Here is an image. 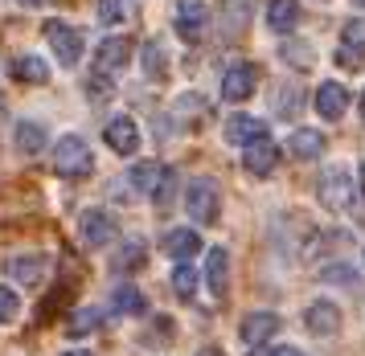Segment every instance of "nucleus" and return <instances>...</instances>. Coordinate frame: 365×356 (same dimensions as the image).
Returning <instances> with one entry per match:
<instances>
[{"label": "nucleus", "mask_w": 365, "mask_h": 356, "mask_svg": "<svg viewBox=\"0 0 365 356\" xmlns=\"http://www.w3.org/2000/svg\"><path fill=\"white\" fill-rule=\"evenodd\" d=\"M185 209L189 217L197 221V226H210L217 221V213H222V197H217V184L210 177H197L189 184V193H185Z\"/></svg>", "instance_id": "nucleus-1"}, {"label": "nucleus", "mask_w": 365, "mask_h": 356, "mask_svg": "<svg viewBox=\"0 0 365 356\" xmlns=\"http://www.w3.org/2000/svg\"><path fill=\"white\" fill-rule=\"evenodd\" d=\"M91 164H95V156H91L86 140H78V135L58 140V147H53V168H58V177H86Z\"/></svg>", "instance_id": "nucleus-2"}, {"label": "nucleus", "mask_w": 365, "mask_h": 356, "mask_svg": "<svg viewBox=\"0 0 365 356\" xmlns=\"http://www.w3.org/2000/svg\"><path fill=\"white\" fill-rule=\"evenodd\" d=\"M316 197H320V205L324 209H345L349 201H353V177H349L345 168H324L320 180H316Z\"/></svg>", "instance_id": "nucleus-3"}, {"label": "nucleus", "mask_w": 365, "mask_h": 356, "mask_svg": "<svg viewBox=\"0 0 365 356\" xmlns=\"http://www.w3.org/2000/svg\"><path fill=\"white\" fill-rule=\"evenodd\" d=\"M46 41L53 46L58 62L74 66L83 58V33L74 29V25H66V21H46Z\"/></svg>", "instance_id": "nucleus-4"}, {"label": "nucleus", "mask_w": 365, "mask_h": 356, "mask_svg": "<svg viewBox=\"0 0 365 356\" xmlns=\"http://www.w3.org/2000/svg\"><path fill=\"white\" fill-rule=\"evenodd\" d=\"M78 238H83V246H91V250L115 242V221H111V213L107 209H86L83 217H78Z\"/></svg>", "instance_id": "nucleus-5"}, {"label": "nucleus", "mask_w": 365, "mask_h": 356, "mask_svg": "<svg viewBox=\"0 0 365 356\" xmlns=\"http://www.w3.org/2000/svg\"><path fill=\"white\" fill-rule=\"evenodd\" d=\"M336 58H341V66H349V70H365V21L361 16H357V21H345Z\"/></svg>", "instance_id": "nucleus-6"}, {"label": "nucleus", "mask_w": 365, "mask_h": 356, "mask_svg": "<svg viewBox=\"0 0 365 356\" xmlns=\"http://www.w3.org/2000/svg\"><path fill=\"white\" fill-rule=\"evenodd\" d=\"M255 86H259V66L238 62V66H230V70H226V78H222V98L242 103V98L255 95Z\"/></svg>", "instance_id": "nucleus-7"}, {"label": "nucleus", "mask_w": 365, "mask_h": 356, "mask_svg": "<svg viewBox=\"0 0 365 356\" xmlns=\"http://www.w3.org/2000/svg\"><path fill=\"white\" fill-rule=\"evenodd\" d=\"M275 332H279V315L275 311H250V315H242V328H238V336H242L247 348L267 344Z\"/></svg>", "instance_id": "nucleus-8"}, {"label": "nucleus", "mask_w": 365, "mask_h": 356, "mask_svg": "<svg viewBox=\"0 0 365 356\" xmlns=\"http://www.w3.org/2000/svg\"><path fill=\"white\" fill-rule=\"evenodd\" d=\"M205 25H210V4L205 0H181L177 4V33L185 41H197Z\"/></svg>", "instance_id": "nucleus-9"}, {"label": "nucleus", "mask_w": 365, "mask_h": 356, "mask_svg": "<svg viewBox=\"0 0 365 356\" xmlns=\"http://www.w3.org/2000/svg\"><path fill=\"white\" fill-rule=\"evenodd\" d=\"M107 147L111 152H119V156H132L135 147H140V127H135V119L132 115H115L111 123H107Z\"/></svg>", "instance_id": "nucleus-10"}, {"label": "nucleus", "mask_w": 365, "mask_h": 356, "mask_svg": "<svg viewBox=\"0 0 365 356\" xmlns=\"http://www.w3.org/2000/svg\"><path fill=\"white\" fill-rule=\"evenodd\" d=\"M205 283H210V295L214 299H226V291H230V254L222 246H214L205 254Z\"/></svg>", "instance_id": "nucleus-11"}, {"label": "nucleus", "mask_w": 365, "mask_h": 356, "mask_svg": "<svg viewBox=\"0 0 365 356\" xmlns=\"http://www.w3.org/2000/svg\"><path fill=\"white\" fill-rule=\"evenodd\" d=\"M128 58H132V41L128 37H107L99 46V53H95V70L99 74H119L128 66Z\"/></svg>", "instance_id": "nucleus-12"}, {"label": "nucleus", "mask_w": 365, "mask_h": 356, "mask_svg": "<svg viewBox=\"0 0 365 356\" xmlns=\"http://www.w3.org/2000/svg\"><path fill=\"white\" fill-rule=\"evenodd\" d=\"M242 164H247L250 177H271L275 172V164H279V147L271 144V140H255V144H247V156H242Z\"/></svg>", "instance_id": "nucleus-13"}, {"label": "nucleus", "mask_w": 365, "mask_h": 356, "mask_svg": "<svg viewBox=\"0 0 365 356\" xmlns=\"http://www.w3.org/2000/svg\"><path fill=\"white\" fill-rule=\"evenodd\" d=\"M312 103H316V111L324 115V119H341L345 107H349V90L341 86V82H320Z\"/></svg>", "instance_id": "nucleus-14"}, {"label": "nucleus", "mask_w": 365, "mask_h": 356, "mask_svg": "<svg viewBox=\"0 0 365 356\" xmlns=\"http://www.w3.org/2000/svg\"><path fill=\"white\" fill-rule=\"evenodd\" d=\"M304 324H308V332H316V336H332V332L341 328V308L329 303V299H320V303H312V308L304 311Z\"/></svg>", "instance_id": "nucleus-15"}, {"label": "nucleus", "mask_w": 365, "mask_h": 356, "mask_svg": "<svg viewBox=\"0 0 365 356\" xmlns=\"http://www.w3.org/2000/svg\"><path fill=\"white\" fill-rule=\"evenodd\" d=\"M267 131H263V119H255V115H230L226 119V140L230 144H255V140H263Z\"/></svg>", "instance_id": "nucleus-16"}, {"label": "nucleus", "mask_w": 365, "mask_h": 356, "mask_svg": "<svg viewBox=\"0 0 365 356\" xmlns=\"http://www.w3.org/2000/svg\"><path fill=\"white\" fill-rule=\"evenodd\" d=\"M267 25H271V33H296L299 4L296 0H271L267 4Z\"/></svg>", "instance_id": "nucleus-17"}, {"label": "nucleus", "mask_w": 365, "mask_h": 356, "mask_svg": "<svg viewBox=\"0 0 365 356\" xmlns=\"http://www.w3.org/2000/svg\"><path fill=\"white\" fill-rule=\"evenodd\" d=\"M197 250H201L197 229H173V234L165 238V254L168 258H177V262H189Z\"/></svg>", "instance_id": "nucleus-18"}, {"label": "nucleus", "mask_w": 365, "mask_h": 356, "mask_svg": "<svg viewBox=\"0 0 365 356\" xmlns=\"http://www.w3.org/2000/svg\"><path fill=\"white\" fill-rule=\"evenodd\" d=\"M9 275L17 278V283H25V287H37L46 278V258L41 254H21V258L9 262Z\"/></svg>", "instance_id": "nucleus-19"}, {"label": "nucleus", "mask_w": 365, "mask_h": 356, "mask_svg": "<svg viewBox=\"0 0 365 356\" xmlns=\"http://www.w3.org/2000/svg\"><path fill=\"white\" fill-rule=\"evenodd\" d=\"M160 177H165V164H135L132 177H128V184H132L140 197H152L156 193V184H160Z\"/></svg>", "instance_id": "nucleus-20"}, {"label": "nucleus", "mask_w": 365, "mask_h": 356, "mask_svg": "<svg viewBox=\"0 0 365 356\" xmlns=\"http://www.w3.org/2000/svg\"><path fill=\"white\" fill-rule=\"evenodd\" d=\"M13 78L41 86V82H50V66L41 62V58H34V53H25V58H17V62H13Z\"/></svg>", "instance_id": "nucleus-21"}, {"label": "nucleus", "mask_w": 365, "mask_h": 356, "mask_svg": "<svg viewBox=\"0 0 365 356\" xmlns=\"http://www.w3.org/2000/svg\"><path fill=\"white\" fill-rule=\"evenodd\" d=\"M111 308H115L119 315H144L148 299L135 291V287H115V291H111Z\"/></svg>", "instance_id": "nucleus-22"}, {"label": "nucleus", "mask_w": 365, "mask_h": 356, "mask_svg": "<svg viewBox=\"0 0 365 356\" xmlns=\"http://www.w3.org/2000/svg\"><path fill=\"white\" fill-rule=\"evenodd\" d=\"M324 152V135L320 131H296L292 135V156L296 160H316Z\"/></svg>", "instance_id": "nucleus-23"}, {"label": "nucleus", "mask_w": 365, "mask_h": 356, "mask_svg": "<svg viewBox=\"0 0 365 356\" xmlns=\"http://www.w3.org/2000/svg\"><path fill=\"white\" fill-rule=\"evenodd\" d=\"M46 147V127L41 123H17V152L21 156H37Z\"/></svg>", "instance_id": "nucleus-24"}, {"label": "nucleus", "mask_w": 365, "mask_h": 356, "mask_svg": "<svg viewBox=\"0 0 365 356\" xmlns=\"http://www.w3.org/2000/svg\"><path fill=\"white\" fill-rule=\"evenodd\" d=\"M144 74H148V78H165L168 74V53H165L160 41H148V46H144Z\"/></svg>", "instance_id": "nucleus-25"}, {"label": "nucleus", "mask_w": 365, "mask_h": 356, "mask_svg": "<svg viewBox=\"0 0 365 356\" xmlns=\"http://www.w3.org/2000/svg\"><path fill=\"white\" fill-rule=\"evenodd\" d=\"M99 320H103V315L95 308H83V311H74V315L66 320V332H70V336H91V332L99 328Z\"/></svg>", "instance_id": "nucleus-26"}, {"label": "nucleus", "mask_w": 365, "mask_h": 356, "mask_svg": "<svg viewBox=\"0 0 365 356\" xmlns=\"http://www.w3.org/2000/svg\"><path fill=\"white\" fill-rule=\"evenodd\" d=\"M173 291L181 295V299H193V291H197V275H193L189 262H177V271H173Z\"/></svg>", "instance_id": "nucleus-27"}, {"label": "nucleus", "mask_w": 365, "mask_h": 356, "mask_svg": "<svg viewBox=\"0 0 365 356\" xmlns=\"http://www.w3.org/2000/svg\"><path fill=\"white\" fill-rule=\"evenodd\" d=\"M140 266H144V246H140V242H128V246L115 254V271H123V275H128V271H140Z\"/></svg>", "instance_id": "nucleus-28"}, {"label": "nucleus", "mask_w": 365, "mask_h": 356, "mask_svg": "<svg viewBox=\"0 0 365 356\" xmlns=\"http://www.w3.org/2000/svg\"><path fill=\"white\" fill-rule=\"evenodd\" d=\"M156 205H160V209H168V205H173V197H177V172H173V168H165V177H160V184H156Z\"/></svg>", "instance_id": "nucleus-29"}, {"label": "nucleus", "mask_w": 365, "mask_h": 356, "mask_svg": "<svg viewBox=\"0 0 365 356\" xmlns=\"http://www.w3.org/2000/svg\"><path fill=\"white\" fill-rule=\"evenodd\" d=\"M17 311H21V299L9 291V287H0V324H13Z\"/></svg>", "instance_id": "nucleus-30"}, {"label": "nucleus", "mask_w": 365, "mask_h": 356, "mask_svg": "<svg viewBox=\"0 0 365 356\" xmlns=\"http://www.w3.org/2000/svg\"><path fill=\"white\" fill-rule=\"evenodd\" d=\"M123 16H128L123 0H99V21H103V25H119Z\"/></svg>", "instance_id": "nucleus-31"}, {"label": "nucleus", "mask_w": 365, "mask_h": 356, "mask_svg": "<svg viewBox=\"0 0 365 356\" xmlns=\"http://www.w3.org/2000/svg\"><path fill=\"white\" fill-rule=\"evenodd\" d=\"M324 283H345V287H353L357 283V275H353V266H324Z\"/></svg>", "instance_id": "nucleus-32"}, {"label": "nucleus", "mask_w": 365, "mask_h": 356, "mask_svg": "<svg viewBox=\"0 0 365 356\" xmlns=\"http://www.w3.org/2000/svg\"><path fill=\"white\" fill-rule=\"evenodd\" d=\"M283 53H287V58H292V62H304V66H312V49H299V46H287V49H283Z\"/></svg>", "instance_id": "nucleus-33"}, {"label": "nucleus", "mask_w": 365, "mask_h": 356, "mask_svg": "<svg viewBox=\"0 0 365 356\" xmlns=\"http://www.w3.org/2000/svg\"><path fill=\"white\" fill-rule=\"evenodd\" d=\"M271 356H304V352H299V348H292V344H283V348H275Z\"/></svg>", "instance_id": "nucleus-34"}, {"label": "nucleus", "mask_w": 365, "mask_h": 356, "mask_svg": "<svg viewBox=\"0 0 365 356\" xmlns=\"http://www.w3.org/2000/svg\"><path fill=\"white\" fill-rule=\"evenodd\" d=\"M197 356H226V352H222V348H201Z\"/></svg>", "instance_id": "nucleus-35"}, {"label": "nucleus", "mask_w": 365, "mask_h": 356, "mask_svg": "<svg viewBox=\"0 0 365 356\" xmlns=\"http://www.w3.org/2000/svg\"><path fill=\"white\" fill-rule=\"evenodd\" d=\"M21 4H50V0H21Z\"/></svg>", "instance_id": "nucleus-36"}, {"label": "nucleus", "mask_w": 365, "mask_h": 356, "mask_svg": "<svg viewBox=\"0 0 365 356\" xmlns=\"http://www.w3.org/2000/svg\"><path fill=\"white\" fill-rule=\"evenodd\" d=\"M247 356H271V352H259V348H255V352H247Z\"/></svg>", "instance_id": "nucleus-37"}, {"label": "nucleus", "mask_w": 365, "mask_h": 356, "mask_svg": "<svg viewBox=\"0 0 365 356\" xmlns=\"http://www.w3.org/2000/svg\"><path fill=\"white\" fill-rule=\"evenodd\" d=\"M62 356H91V352H62Z\"/></svg>", "instance_id": "nucleus-38"}, {"label": "nucleus", "mask_w": 365, "mask_h": 356, "mask_svg": "<svg viewBox=\"0 0 365 356\" xmlns=\"http://www.w3.org/2000/svg\"><path fill=\"white\" fill-rule=\"evenodd\" d=\"M361 184H365V164H361Z\"/></svg>", "instance_id": "nucleus-39"}, {"label": "nucleus", "mask_w": 365, "mask_h": 356, "mask_svg": "<svg viewBox=\"0 0 365 356\" xmlns=\"http://www.w3.org/2000/svg\"><path fill=\"white\" fill-rule=\"evenodd\" d=\"M353 4H361V9H365V0H353Z\"/></svg>", "instance_id": "nucleus-40"}, {"label": "nucleus", "mask_w": 365, "mask_h": 356, "mask_svg": "<svg viewBox=\"0 0 365 356\" xmlns=\"http://www.w3.org/2000/svg\"><path fill=\"white\" fill-rule=\"evenodd\" d=\"M361 115H365V98H361Z\"/></svg>", "instance_id": "nucleus-41"}]
</instances>
